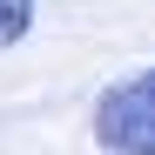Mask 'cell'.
Instances as JSON below:
<instances>
[{"label": "cell", "mask_w": 155, "mask_h": 155, "mask_svg": "<svg viewBox=\"0 0 155 155\" xmlns=\"http://www.w3.org/2000/svg\"><path fill=\"white\" fill-rule=\"evenodd\" d=\"M94 142L108 155H155V68L128 74L121 88L101 94L94 108Z\"/></svg>", "instance_id": "1"}, {"label": "cell", "mask_w": 155, "mask_h": 155, "mask_svg": "<svg viewBox=\"0 0 155 155\" xmlns=\"http://www.w3.org/2000/svg\"><path fill=\"white\" fill-rule=\"evenodd\" d=\"M27 27H34V0H0V47L27 41Z\"/></svg>", "instance_id": "2"}]
</instances>
